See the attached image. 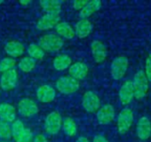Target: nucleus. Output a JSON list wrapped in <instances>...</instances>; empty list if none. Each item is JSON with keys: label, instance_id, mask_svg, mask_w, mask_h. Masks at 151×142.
<instances>
[{"label": "nucleus", "instance_id": "obj_28", "mask_svg": "<svg viewBox=\"0 0 151 142\" xmlns=\"http://www.w3.org/2000/svg\"><path fill=\"white\" fill-rule=\"evenodd\" d=\"M12 137L11 126L8 123L0 120V138L7 139Z\"/></svg>", "mask_w": 151, "mask_h": 142}, {"label": "nucleus", "instance_id": "obj_23", "mask_svg": "<svg viewBox=\"0 0 151 142\" xmlns=\"http://www.w3.org/2000/svg\"><path fill=\"white\" fill-rule=\"evenodd\" d=\"M55 29H56L57 33L60 36L65 37L66 39H71L75 36L74 29L67 22H60V23H58L55 26Z\"/></svg>", "mask_w": 151, "mask_h": 142}, {"label": "nucleus", "instance_id": "obj_1", "mask_svg": "<svg viewBox=\"0 0 151 142\" xmlns=\"http://www.w3.org/2000/svg\"><path fill=\"white\" fill-rule=\"evenodd\" d=\"M12 136L14 138L15 142H32L33 141V133L32 131L26 128L22 121L16 120L13 123L11 127Z\"/></svg>", "mask_w": 151, "mask_h": 142}, {"label": "nucleus", "instance_id": "obj_33", "mask_svg": "<svg viewBox=\"0 0 151 142\" xmlns=\"http://www.w3.org/2000/svg\"><path fill=\"white\" fill-rule=\"evenodd\" d=\"M93 142H109L108 139L103 136V135H96L94 138H93Z\"/></svg>", "mask_w": 151, "mask_h": 142}, {"label": "nucleus", "instance_id": "obj_4", "mask_svg": "<svg viewBox=\"0 0 151 142\" xmlns=\"http://www.w3.org/2000/svg\"><path fill=\"white\" fill-rule=\"evenodd\" d=\"M80 84L78 80L68 77H62L56 82L58 91L62 94H70L77 92L79 89Z\"/></svg>", "mask_w": 151, "mask_h": 142}, {"label": "nucleus", "instance_id": "obj_9", "mask_svg": "<svg viewBox=\"0 0 151 142\" xmlns=\"http://www.w3.org/2000/svg\"><path fill=\"white\" fill-rule=\"evenodd\" d=\"M115 114L116 112H115V108H113V106L110 104H107L98 109L96 116H97L98 122L101 124L105 125V124L110 123L114 120Z\"/></svg>", "mask_w": 151, "mask_h": 142}, {"label": "nucleus", "instance_id": "obj_27", "mask_svg": "<svg viewBox=\"0 0 151 142\" xmlns=\"http://www.w3.org/2000/svg\"><path fill=\"white\" fill-rule=\"evenodd\" d=\"M28 53L29 54L30 58L34 59L35 60L43 59L44 55H45L44 51L38 45H37L35 44H32L28 47Z\"/></svg>", "mask_w": 151, "mask_h": 142}, {"label": "nucleus", "instance_id": "obj_6", "mask_svg": "<svg viewBox=\"0 0 151 142\" xmlns=\"http://www.w3.org/2000/svg\"><path fill=\"white\" fill-rule=\"evenodd\" d=\"M133 112L129 108H123L117 117V129L121 134L126 133L133 123Z\"/></svg>", "mask_w": 151, "mask_h": 142}, {"label": "nucleus", "instance_id": "obj_34", "mask_svg": "<svg viewBox=\"0 0 151 142\" xmlns=\"http://www.w3.org/2000/svg\"><path fill=\"white\" fill-rule=\"evenodd\" d=\"M77 142H90L89 139L86 137H79L77 140Z\"/></svg>", "mask_w": 151, "mask_h": 142}, {"label": "nucleus", "instance_id": "obj_35", "mask_svg": "<svg viewBox=\"0 0 151 142\" xmlns=\"http://www.w3.org/2000/svg\"><path fill=\"white\" fill-rule=\"evenodd\" d=\"M29 3H30V1H23V0H22V1H21V4H22V5H28Z\"/></svg>", "mask_w": 151, "mask_h": 142}, {"label": "nucleus", "instance_id": "obj_24", "mask_svg": "<svg viewBox=\"0 0 151 142\" xmlns=\"http://www.w3.org/2000/svg\"><path fill=\"white\" fill-rule=\"evenodd\" d=\"M64 133L69 137H73L77 134L78 132V126L76 124L75 121L72 118L67 117L65 118V120L63 121L62 126H61Z\"/></svg>", "mask_w": 151, "mask_h": 142}, {"label": "nucleus", "instance_id": "obj_20", "mask_svg": "<svg viewBox=\"0 0 151 142\" xmlns=\"http://www.w3.org/2000/svg\"><path fill=\"white\" fill-rule=\"evenodd\" d=\"M5 52L11 57H19L24 52V46L18 41H11L5 45Z\"/></svg>", "mask_w": 151, "mask_h": 142}, {"label": "nucleus", "instance_id": "obj_13", "mask_svg": "<svg viewBox=\"0 0 151 142\" xmlns=\"http://www.w3.org/2000/svg\"><path fill=\"white\" fill-rule=\"evenodd\" d=\"M136 132L139 138L146 140L151 136V122L146 117L142 116L139 119L136 127Z\"/></svg>", "mask_w": 151, "mask_h": 142}, {"label": "nucleus", "instance_id": "obj_10", "mask_svg": "<svg viewBox=\"0 0 151 142\" xmlns=\"http://www.w3.org/2000/svg\"><path fill=\"white\" fill-rule=\"evenodd\" d=\"M60 22V13H49L44 15L37 24L39 30H46L55 27Z\"/></svg>", "mask_w": 151, "mask_h": 142}, {"label": "nucleus", "instance_id": "obj_17", "mask_svg": "<svg viewBox=\"0 0 151 142\" xmlns=\"http://www.w3.org/2000/svg\"><path fill=\"white\" fill-rule=\"evenodd\" d=\"M55 90L49 85H42L37 91V97L43 103H49L55 98Z\"/></svg>", "mask_w": 151, "mask_h": 142}, {"label": "nucleus", "instance_id": "obj_29", "mask_svg": "<svg viewBox=\"0 0 151 142\" xmlns=\"http://www.w3.org/2000/svg\"><path fill=\"white\" fill-rule=\"evenodd\" d=\"M15 65V60L13 58H5L0 61V72H6L8 70L13 69Z\"/></svg>", "mask_w": 151, "mask_h": 142}, {"label": "nucleus", "instance_id": "obj_3", "mask_svg": "<svg viewBox=\"0 0 151 142\" xmlns=\"http://www.w3.org/2000/svg\"><path fill=\"white\" fill-rule=\"evenodd\" d=\"M38 44L42 50L53 52H58L63 46V40L54 34H46L39 39Z\"/></svg>", "mask_w": 151, "mask_h": 142}, {"label": "nucleus", "instance_id": "obj_26", "mask_svg": "<svg viewBox=\"0 0 151 142\" xmlns=\"http://www.w3.org/2000/svg\"><path fill=\"white\" fill-rule=\"evenodd\" d=\"M36 60L30 57H25L19 62V67L25 73H29L35 67Z\"/></svg>", "mask_w": 151, "mask_h": 142}, {"label": "nucleus", "instance_id": "obj_15", "mask_svg": "<svg viewBox=\"0 0 151 142\" xmlns=\"http://www.w3.org/2000/svg\"><path fill=\"white\" fill-rule=\"evenodd\" d=\"M92 53L96 62L101 63L105 60L107 57V49L102 42L99 40H93L91 44Z\"/></svg>", "mask_w": 151, "mask_h": 142}, {"label": "nucleus", "instance_id": "obj_22", "mask_svg": "<svg viewBox=\"0 0 151 142\" xmlns=\"http://www.w3.org/2000/svg\"><path fill=\"white\" fill-rule=\"evenodd\" d=\"M40 6H41L42 9L45 12H46L47 14L60 13L61 2L58 1V0H41Z\"/></svg>", "mask_w": 151, "mask_h": 142}, {"label": "nucleus", "instance_id": "obj_36", "mask_svg": "<svg viewBox=\"0 0 151 142\" xmlns=\"http://www.w3.org/2000/svg\"><path fill=\"white\" fill-rule=\"evenodd\" d=\"M3 3V1H2V0H0V4H2Z\"/></svg>", "mask_w": 151, "mask_h": 142}, {"label": "nucleus", "instance_id": "obj_11", "mask_svg": "<svg viewBox=\"0 0 151 142\" xmlns=\"http://www.w3.org/2000/svg\"><path fill=\"white\" fill-rule=\"evenodd\" d=\"M18 110L22 116L30 117L37 114L38 107L33 100L29 99H23L19 102Z\"/></svg>", "mask_w": 151, "mask_h": 142}, {"label": "nucleus", "instance_id": "obj_5", "mask_svg": "<svg viewBox=\"0 0 151 142\" xmlns=\"http://www.w3.org/2000/svg\"><path fill=\"white\" fill-rule=\"evenodd\" d=\"M128 65H129V61L125 56H119L114 59L110 67V70H111L110 72L112 77L115 80L121 79L126 73Z\"/></svg>", "mask_w": 151, "mask_h": 142}, {"label": "nucleus", "instance_id": "obj_8", "mask_svg": "<svg viewBox=\"0 0 151 142\" xmlns=\"http://www.w3.org/2000/svg\"><path fill=\"white\" fill-rule=\"evenodd\" d=\"M82 104L87 112L93 113L101 108V100L95 93L89 91L84 94Z\"/></svg>", "mask_w": 151, "mask_h": 142}, {"label": "nucleus", "instance_id": "obj_7", "mask_svg": "<svg viewBox=\"0 0 151 142\" xmlns=\"http://www.w3.org/2000/svg\"><path fill=\"white\" fill-rule=\"evenodd\" d=\"M62 126V118L58 112L50 113L45 122V130L50 135L57 134Z\"/></svg>", "mask_w": 151, "mask_h": 142}, {"label": "nucleus", "instance_id": "obj_12", "mask_svg": "<svg viewBox=\"0 0 151 142\" xmlns=\"http://www.w3.org/2000/svg\"><path fill=\"white\" fill-rule=\"evenodd\" d=\"M17 77L18 75L15 69H11L6 71V72H4L1 77V80H0L1 88L5 91L14 89L17 84Z\"/></svg>", "mask_w": 151, "mask_h": 142}, {"label": "nucleus", "instance_id": "obj_37", "mask_svg": "<svg viewBox=\"0 0 151 142\" xmlns=\"http://www.w3.org/2000/svg\"><path fill=\"white\" fill-rule=\"evenodd\" d=\"M1 142H9V141H6V140H5V141H1Z\"/></svg>", "mask_w": 151, "mask_h": 142}, {"label": "nucleus", "instance_id": "obj_14", "mask_svg": "<svg viewBox=\"0 0 151 142\" xmlns=\"http://www.w3.org/2000/svg\"><path fill=\"white\" fill-rule=\"evenodd\" d=\"M118 95H119V100L122 104H124V105L129 104L134 98V91H133L132 82L130 80L125 81L120 87Z\"/></svg>", "mask_w": 151, "mask_h": 142}, {"label": "nucleus", "instance_id": "obj_30", "mask_svg": "<svg viewBox=\"0 0 151 142\" xmlns=\"http://www.w3.org/2000/svg\"><path fill=\"white\" fill-rule=\"evenodd\" d=\"M144 73H145L147 78L148 79V81H151V54H149L146 59Z\"/></svg>", "mask_w": 151, "mask_h": 142}, {"label": "nucleus", "instance_id": "obj_31", "mask_svg": "<svg viewBox=\"0 0 151 142\" xmlns=\"http://www.w3.org/2000/svg\"><path fill=\"white\" fill-rule=\"evenodd\" d=\"M87 3H88V1H86V0H76V1L73 3V7L77 10H79V9L82 10L86 6Z\"/></svg>", "mask_w": 151, "mask_h": 142}, {"label": "nucleus", "instance_id": "obj_25", "mask_svg": "<svg viewBox=\"0 0 151 142\" xmlns=\"http://www.w3.org/2000/svg\"><path fill=\"white\" fill-rule=\"evenodd\" d=\"M71 64L70 58L66 54H61L56 57L53 60V66L57 70H64Z\"/></svg>", "mask_w": 151, "mask_h": 142}, {"label": "nucleus", "instance_id": "obj_19", "mask_svg": "<svg viewBox=\"0 0 151 142\" xmlns=\"http://www.w3.org/2000/svg\"><path fill=\"white\" fill-rule=\"evenodd\" d=\"M93 29L92 23L87 19H83L79 21L75 27V35L78 36L79 38H85L86 37Z\"/></svg>", "mask_w": 151, "mask_h": 142}, {"label": "nucleus", "instance_id": "obj_16", "mask_svg": "<svg viewBox=\"0 0 151 142\" xmlns=\"http://www.w3.org/2000/svg\"><path fill=\"white\" fill-rule=\"evenodd\" d=\"M68 72L70 77L75 79H84L88 74V67L83 62H76L70 66Z\"/></svg>", "mask_w": 151, "mask_h": 142}, {"label": "nucleus", "instance_id": "obj_38", "mask_svg": "<svg viewBox=\"0 0 151 142\" xmlns=\"http://www.w3.org/2000/svg\"><path fill=\"white\" fill-rule=\"evenodd\" d=\"M150 138H151V136H150Z\"/></svg>", "mask_w": 151, "mask_h": 142}, {"label": "nucleus", "instance_id": "obj_21", "mask_svg": "<svg viewBox=\"0 0 151 142\" xmlns=\"http://www.w3.org/2000/svg\"><path fill=\"white\" fill-rule=\"evenodd\" d=\"M101 6V2L99 0H93V1H88L86 6L81 10L80 17L83 19H86L87 17L91 16L93 14L97 12Z\"/></svg>", "mask_w": 151, "mask_h": 142}, {"label": "nucleus", "instance_id": "obj_32", "mask_svg": "<svg viewBox=\"0 0 151 142\" xmlns=\"http://www.w3.org/2000/svg\"><path fill=\"white\" fill-rule=\"evenodd\" d=\"M32 142H48V141L43 134H38L33 138Z\"/></svg>", "mask_w": 151, "mask_h": 142}, {"label": "nucleus", "instance_id": "obj_18", "mask_svg": "<svg viewBox=\"0 0 151 142\" xmlns=\"http://www.w3.org/2000/svg\"><path fill=\"white\" fill-rule=\"evenodd\" d=\"M16 117V110L14 107L8 103L0 104V120L6 123H14Z\"/></svg>", "mask_w": 151, "mask_h": 142}, {"label": "nucleus", "instance_id": "obj_2", "mask_svg": "<svg viewBox=\"0 0 151 142\" xmlns=\"http://www.w3.org/2000/svg\"><path fill=\"white\" fill-rule=\"evenodd\" d=\"M132 85L134 91V97L138 100L146 96L148 91V79L147 78L144 71L139 70L134 75Z\"/></svg>", "mask_w": 151, "mask_h": 142}]
</instances>
